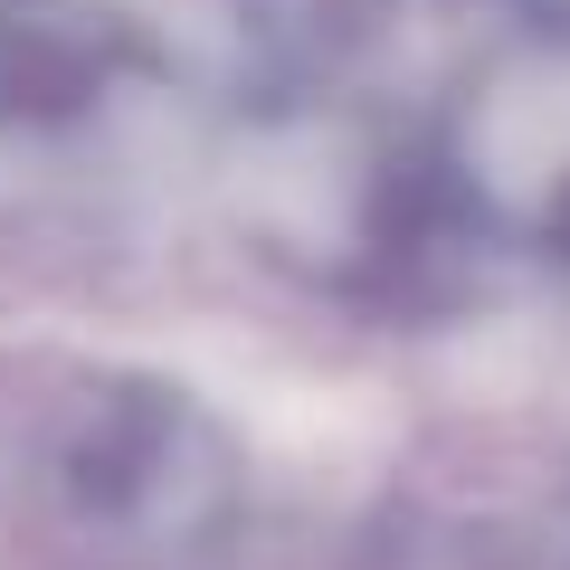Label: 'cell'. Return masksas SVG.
Wrapping results in <instances>:
<instances>
[{"instance_id": "obj_1", "label": "cell", "mask_w": 570, "mask_h": 570, "mask_svg": "<svg viewBox=\"0 0 570 570\" xmlns=\"http://www.w3.org/2000/svg\"><path fill=\"white\" fill-rule=\"evenodd\" d=\"M285 181L266 200V238L371 314H448L494 295L513 266V228L494 171L456 124L428 115H352L343 96L276 115Z\"/></svg>"}, {"instance_id": "obj_2", "label": "cell", "mask_w": 570, "mask_h": 570, "mask_svg": "<svg viewBox=\"0 0 570 570\" xmlns=\"http://www.w3.org/2000/svg\"><path fill=\"white\" fill-rule=\"evenodd\" d=\"M48 504L124 561H200L247 513V448L190 381L86 371L48 419Z\"/></svg>"}, {"instance_id": "obj_3", "label": "cell", "mask_w": 570, "mask_h": 570, "mask_svg": "<svg viewBox=\"0 0 570 570\" xmlns=\"http://www.w3.org/2000/svg\"><path fill=\"white\" fill-rule=\"evenodd\" d=\"M163 48L124 0H0V142H77L153 86Z\"/></svg>"}, {"instance_id": "obj_4", "label": "cell", "mask_w": 570, "mask_h": 570, "mask_svg": "<svg viewBox=\"0 0 570 570\" xmlns=\"http://www.w3.org/2000/svg\"><path fill=\"white\" fill-rule=\"evenodd\" d=\"M209 10H219V77L257 124L352 96L371 0H209Z\"/></svg>"}, {"instance_id": "obj_5", "label": "cell", "mask_w": 570, "mask_h": 570, "mask_svg": "<svg viewBox=\"0 0 570 570\" xmlns=\"http://www.w3.org/2000/svg\"><path fill=\"white\" fill-rule=\"evenodd\" d=\"M485 10H504V20H532V29H561L570 0H485Z\"/></svg>"}]
</instances>
